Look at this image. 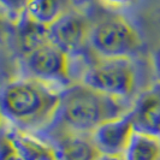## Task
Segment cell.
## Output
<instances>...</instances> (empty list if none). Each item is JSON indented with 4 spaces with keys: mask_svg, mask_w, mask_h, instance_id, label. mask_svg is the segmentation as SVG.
I'll return each mask as SVG.
<instances>
[{
    "mask_svg": "<svg viewBox=\"0 0 160 160\" xmlns=\"http://www.w3.org/2000/svg\"><path fill=\"white\" fill-rule=\"evenodd\" d=\"M130 110L125 100L100 93L81 82L62 90L60 107L54 124L92 134L105 122L123 117Z\"/></svg>",
    "mask_w": 160,
    "mask_h": 160,
    "instance_id": "7a4b0ae2",
    "label": "cell"
},
{
    "mask_svg": "<svg viewBox=\"0 0 160 160\" xmlns=\"http://www.w3.org/2000/svg\"><path fill=\"white\" fill-rule=\"evenodd\" d=\"M62 90L32 77L11 81L1 93L2 117L25 131L48 128L58 117Z\"/></svg>",
    "mask_w": 160,
    "mask_h": 160,
    "instance_id": "6da1fadb",
    "label": "cell"
},
{
    "mask_svg": "<svg viewBox=\"0 0 160 160\" xmlns=\"http://www.w3.org/2000/svg\"><path fill=\"white\" fill-rule=\"evenodd\" d=\"M52 134L58 160H99L102 155L92 134L73 131L60 125H57Z\"/></svg>",
    "mask_w": 160,
    "mask_h": 160,
    "instance_id": "9c48e42d",
    "label": "cell"
},
{
    "mask_svg": "<svg viewBox=\"0 0 160 160\" xmlns=\"http://www.w3.org/2000/svg\"><path fill=\"white\" fill-rule=\"evenodd\" d=\"M93 24L82 12L73 10L49 28V38L53 43L72 54L89 45Z\"/></svg>",
    "mask_w": 160,
    "mask_h": 160,
    "instance_id": "52a82bcc",
    "label": "cell"
},
{
    "mask_svg": "<svg viewBox=\"0 0 160 160\" xmlns=\"http://www.w3.org/2000/svg\"><path fill=\"white\" fill-rule=\"evenodd\" d=\"M28 77L54 87L68 88L70 84V54L49 41L23 56Z\"/></svg>",
    "mask_w": 160,
    "mask_h": 160,
    "instance_id": "5b68a950",
    "label": "cell"
},
{
    "mask_svg": "<svg viewBox=\"0 0 160 160\" xmlns=\"http://www.w3.org/2000/svg\"><path fill=\"white\" fill-rule=\"evenodd\" d=\"M136 129L130 112L105 122L92 132V137L102 155H124Z\"/></svg>",
    "mask_w": 160,
    "mask_h": 160,
    "instance_id": "ba28073f",
    "label": "cell"
},
{
    "mask_svg": "<svg viewBox=\"0 0 160 160\" xmlns=\"http://www.w3.org/2000/svg\"><path fill=\"white\" fill-rule=\"evenodd\" d=\"M82 83L100 93L127 100L135 92L136 73L129 59L98 58L83 73Z\"/></svg>",
    "mask_w": 160,
    "mask_h": 160,
    "instance_id": "277c9868",
    "label": "cell"
},
{
    "mask_svg": "<svg viewBox=\"0 0 160 160\" xmlns=\"http://www.w3.org/2000/svg\"><path fill=\"white\" fill-rule=\"evenodd\" d=\"M153 59H154V70H155V73H157L158 81H160V47L155 51Z\"/></svg>",
    "mask_w": 160,
    "mask_h": 160,
    "instance_id": "2e32d148",
    "label": "cell"
},
{
    "mask_svg": "<svg viewBox=\"0 0 160 160\" xmlns=\"http://www.w3.org/2000/svg\"><path fill=\"white\" fill-rule=\"evenodd\" d=\"M89 47L101 59H129L141 48V38L123 17H107L93 24Z\"/></svg>",
    "mask_w": 160,
    "mask_h": 160,
    "instance_id": "3957f363",
    "label": "cell"
},
{
    "mask_svg": "<svg viewBox=\"0 0 160 160\" xmlns=\"http://www.w3.org/2000/svg\"><path fill=\"white\" fill-rule=\"evenodd\" d=\"M99 160H124V157L122 155H101Z\"/></svg>",
    "mask_w": 160,
    "mask_h": 160,
    "instance_id": "e0dca14e",
    "label": "cell"
},
{
    "mask_svg": "<svg viewBox=\"0 0 160 160\" xmlns=\"http://www.w3.org/2000/svg\"><path fill=\"white\" fill-rule=\"evenodd\" d=\"M130 114L136 131L160 136V81L140 94Z\"/></svg>",
    "mask_w": 160,
    "mask_h": 160,
    "instance_id": "30bf717a",
    "label": "cell"
},
{
    "mask_svg": "<svg viewBox=\"0 0 160 160\" xmlns=\"http://www.w3.org/2000/svg\"><path fill=\"white\" fill-rule=\"evenodd\" d=\"M29 0H1V5L8 12V15L17 17L18 19L24 13Z\"/></svg>",
    "mask_w": 160,
    "mask_h": 160,
    "instance_id": "5bb4252c",
    "label": "cell"
},
{
    "mask_svg": "<svg viewBox=\"0 0 160 160\" xmlns=\"http://www.w3.org/2000/svg\"><path fill=\"white\" fill-rule=\"evenodd\" d=\"M0 160H58V154L53 143L13 127L2 131Z\"/></svg>",
    "mask_w": 160,
    "mask_h": 160,
    "instance_id": "8992f818",
    "label": "cell"
},
{
    "mask_svg": "<svg viewBox=\"0 0 160 160\" xmlns=\"http://www.w3.org/2000/svg\"><path fill=\"white\" fill-rule=\"evenodd\" d=\"M17 41L23 56H25L51 41L49 28L34 22L23 13L19 19H17Z\"/></svg>",
    "mask_w": 160,
    "mask_h": 160,
    "instance_id": "7c38bea8",
    "label": "cell"
},
{
    "mask_svg": "<svg viewBox=\"0 0 160 160\" xmlns=\"http://www.w3.org/2000/svg\"><path fill=\"white\" fill-rule=\"evenodd\" d=\"M73 10V0H29L24 15L36 23L51 28Z\"/></svg>",
    "mask_w": 160,
    "mask_h": 160,
    "instance_id": "8fae6325",
    "label": "cell"
},
{
    "mask_svg": "<svg viewBox=\"0 0 160 160\" xmlns=\"http://www.w3.org/2000/svg\"><path fill=\"white\" fill-rule=\"evenodd\" d=\"M124 160H160V136L135 131Z\"/></svg>",
    "mask_w": 160,
    "mask_h": 160,
    "instance_id": "4fadbf2b",
    "label": "cell"
},
{
    "mask_svg": "<svg viewBox=\"0 0 160 160\" xmlns=\"http://www.w3.org/2000/svg\"><path fill=\"white\" fill-rule=\"evenodd\" d=\"M105 5L110 6L113 8H123L130 6L132 2H135V0H101Z\"/></svg>",
    "mask_w": 160,
    "mask_h": 160,
    "instance_id": "9a60e30c",
    "label": "cell"
}]
</instances>
